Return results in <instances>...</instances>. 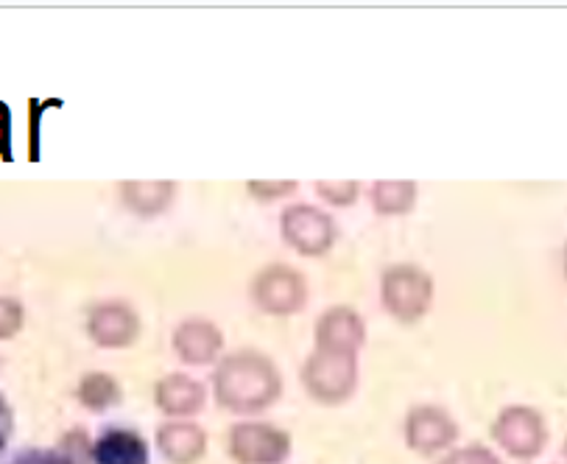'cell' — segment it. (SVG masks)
<instances>
[{"mask_svg":"<svg viewBox=\"0 0 567 464\" xmlns=\"http://www.w3.org/2000/svg\"><path fill=\"white\" fill-rule=\"evenodd\" d=\"M12 425H14L12 409H9L7 398L0 394V453H3V447H7L9 436H12Z\"/></svg>","mask_w":567,"mask_h":464,"instance_id":"23","label":"cell"},{"mask_svg":"<svg viewBox=\"0 0 567 464\" xmlns=\"http://www.w3.org/2000/svg\"><path fill=\"white\" fill-rule=\"evenodd\" d=\"M251 300L258 302L260 311L288 317V313H297L308 300V282L293 266L271 264L251 280Z\"/></svg>","mask_w":567,"mask_h":464,"instance_id":"4","label":"cell"},{"mask_svg":"<svg viewBox=\"0 0 567 464\" xmlns=\"http://www.w3.org/2000/svg\"><path fill=\"white\" fill-rule=\"evenodd\" d=\"M9 137V112L7 106L0 104V148H3V143H7Z\"/></svg>","mask_w":567,"mask_h":464,"instance_id":"24","label":"cell"},{"mask_svg":"<svg viewBox=\"0 0 567 464\" xmlns=\"http://www.w3.org/2000/svg\"><path fill=\"white\" fill-rule=\"evenodd\" d=\"M565 275H567V249H565Z\"/></svg>","mask_w":567,"mask_h":464,"instance_id":"25","label":"cell"},{"mask_svg":"<svg viewBox=\"0 0 567 464\" xmlns=\"http://www.w3.org/2000/svg\"><path fill=\"white\" fill-rule=\"evenodd\" d=\"M25 311L23 302L14 297H0V339H12L23 330Z\"/></svg>","mask_w":567,"mask_h":464,"instance_id":"19","label":"cell"},{"mask_svg":"<svg viewBox=\"0 0 567 464\" xmlns=\"http://www.w3.org/2000/svg\"><path fill=\"white\" fill-rule=\"evenodd\" d=\"M280 233L299 255L319 258L336 244V221L313 205H293L280 216Z\"/></svg>","mask_w":567,"mask_h":464,"instance_id":"5","label":"cell"},{"mask_svg":"<svg viewBox=\"0 0 567 464\" xmlns=\"http://www.w3.org/2000/svg\"><path fill=\"white\" fill-rule=\"evenodd\" d=\"M302 383L319 403H341L355 392L358 355L317 347L302 367Z\"/></svg>","mask_w":567,"mask_h":464,"instance_id":"2","label":"cell"},{"mask_svg":"<svg viewBox=\"0 0 567 464\" xmlns=\"http://www.w3.org/2000/svg\"><path fill=\"white\" fill-rule=\"evenodd\" d=\"M495 434L497 445L503 451H509L517 458H532L543 451L545 445V423L539 412L528 409V405H509L503 409L495 420Z\"/></svg>","mask_w":567,"mask_h":464,"instance_id":"7","label":"cell"},{"mask_svg":"<svg viewBox=\"0 0 567 464\" xmlns=\"http://www.w3.org/2000/svg\"><path fill=\"white\" fill-rule=\"evenodd\" d=\"M87 333L101 347H126L141 333V317L126 302H101L87 313Z\"/></svg>","mask_w":567,"mask_h":464,"instance_id":"8","label":"cell"},{"mask_svg":"<svg viewBox=\"0 0 567 464\" xmlns=\"http://www.w3.org/2000/svg\"><path fill=\"white\" fill-rule=\"evenodd\" d=\"M9 464H76V458L62 451H45V447H31L18 453Z\"/></svg>","mask_w":567,"mask_h":464,"instance_id":"21","label":"cell"},{"mask_svg":"<svg viewBox=\"0 0 567 464\" xmlns=\"http://www.w3.org/2000/svg\"><path fill=\"white\" fill-rule=\"evenodd\" d=\"M280 370L269 355L258 350H238L221 359L213 372V392L216 400L238 414L264 412L266 405L280 398Z\"/></svg>","mask_w":567,"mask_h":464,"instance_id":"1","label":"cell"},{"mask_svg":"<svg viewBox=\"0 0 567 464\" xmlns=\"http://www.w3.org/2000/svg\"><path fill=\"white\" fill-rule=\"evenodd\" d=\"M358 190H361V185L355 179H330V183L319 179L317 183V194L336 207L352 205L358 199Z\"/></svg>","mask_w":567,"mask_h":464,"instance_id":"18","label":"cell"},{"mask_svg":"<svg viewBox=\"0 0 567 464\" xmlns=\"http://www.w3.org/2000/svg\"><path fill=\"white\" fill-rule=\"evenodd\" d=\"M416 202V185L409 179H381L372 188L374 210L383 216H400L409 213Z\"/></svg>","mask_w":567,"mask_h":464,"instance_id":"16","label":"cell"},{"mask_svg":"<svg viewBox=\"0 0 567 464\" xmlns=\"http://www.w3.org/2000/svg\"><path fill=\"white\" fill-rule=\"evenodd\" d=\"M246 188H249V194L255 196V199H264V202H275V199H282V196L293 194L297 190V183L293 179H277V183H269V179H249L246 183Z\"/></svg>","mask_w":567,"mask_h":464,"instance_id":"20","label":"cell"},{"mask_svg":"<svg viewBox=\"0 0 567 464\" xmlns=\"http://www.w3.org/2000/svg\"><path fill=\"white\" fill-rule=\"evenodd\" d=\"M229 451L240 464H280L291 451V440L277 425L238 423L229 431Z\"/></svg>","mask_w":567,"mask_h":464,"instance_id":"6","label":"cell"},{"mask_svg":"<svg viewBox=\"0 0 567 464\" xmlns=\"http://www.w3.org/2000/svg\"><path fill=\"white\" fill-rule=\"evenodd\" d=\"M79 400L82 405L93 409V412H104L110 405H115L121 400V386L112 375L106 372H87V375L79 381Z\"/></svg>","mask_w":567,"mask_h":464,"instance_id":"17","label":"cell"},{"mask_svg":"<svg viewBox=\"0 0 567 464\" xmlns=\"http://www.w3.org/2000/svg\"><path fill=\"white\" fill-rule=\"evenodd\" d=\"M154 400L171 417H187L205 405V386L185 372H171L154 386Z\"/></svg>","mask_w":567,"mask_h":464,"instance_id":"13","label":"cell"},{"mask_svg":"<svg viewBox=\"0 0 567 464\" xmlns=\"http://www.w3.org/2000/svg\"><path fill=\"white\" fill-rule=\"evenodd\" d=\"M381 297L386 311L400 322H416L433 302V277L414 264L389 266L383 271Z\"/></svg>","mask_w":567,"mask_h":464,"instance_id":"3","label":"cell"},{"mask_svg":"<svg viewBox=\"0 0 567 464\" xmlns=\"http://www.w3.org/2000/svg\"><path fill=\"white\" fill-rule=\"evenodd\" d=\"M157 445L168 462L194 464L205 456L207 434L202 425L190 423V420H171V423L159 425Z\"/></svg>","mask_w":567,"mask_h":464,"instance_id":"12","label":"cell"},{"mask_svg":"<svg viewBox=\"0 0 567 464\" xmlns=\"http://www.w3.org/2000/svg\"><path fill=\"white\" fill-rule=\"evenodd\" d=\"M367 341V324L361 313L347 306L328 308L317 322V347H330V350H347L358 353Z\"/></svg>","mask_w":567,"mask_h":464,"instance_id":"11","label":"cell"},{"mask_svg":"<svg viewBox=\"0 0 567 464\" xmlns=\"http://www.w3.org/2000/svg\"><path fill=\"white\" fill-rule=\"evenodd\" d=\"M458 429L453 417L436 405H420L411 409L409 420H405V440L414 451L420 453H436L442 447L451 445L456 440Z\"/></svg>","mask_w":567,"mask_h":464,"instance_id":"9","label":"cell"},{"mask_svg":"<svg viewBox=\"0 0 567 464\" xmlns=\"http://www.w3.org/2000/svg\"><path fill=\"white\" fill-rule=\"evenodd\" d=\"M439 464H503V462L495 456V453L486 451V447L473 445V447H464V451L451 453V456L442 458Z\"/></svg>","mask_w":567,"mask_h":464,"instance_id":"22","label":"cell"},{"mask_svg":"<svg viewBox=\"0 0 567 464\" xmlns=\"http://www.w3.org/2000/svg\"><path fill=\"white\" fill-rule=\"evenodd\" d=\"M95 464H148V445L137 431L110 429L93 445Z\"/></svg>","mask_w":567,"mask_h":464,"instance_id":"14","label":"cell"},{"mask_svg":"<svg viewBox=\"0 0 567 464\" xmlns=\"http://www.w3.org/2000/svg\"><path fill=\"white\" fill-rule=\"evenodd\" d=\"M224 336L210 319H185L174 330V350L185 364H210L218 359Z\"/></svg>","mask_w":567,"mask_h":464,"instance_id":"10","label":"cell"},{"mask_svg":"<svg viewBox=\"0 0 567 464\" xmlns=\"http://www.w3.org/2000/svg\"><path fill=\"white\" fill-rule=\"evenodd\" d=\"M174 183L168 179H132V183H121L123 202L141 216H157L174 199Z\"/></svg>","mask_w":567,"mask_h":464,"instance_id":"15","label":"cell"}]
</instances>
